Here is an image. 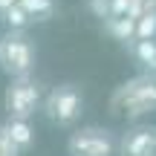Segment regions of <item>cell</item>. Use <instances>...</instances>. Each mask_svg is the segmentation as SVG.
Segmentation results:
<instances>
[{"instance_id":"6da1fadb","label":"cell","mask_w":156,"mask_h":156,"mask_svg":"<svg viewBox=\"0 0 156 156\" xmlns=\"http://www.w3.org/2000/svg\"><path fill=\"white\" fill-rule=\"evenodd\" d=\"M113 110L127 119H139L156 110V75H136L113 93Z\"/></svg>"},{"instance_id":"5b68a950","label":"cell","mask_w":156,"mask_h":156,"mask_svg":"<svg viewBox=\"0 0 156 156\" xmlns=\"http://www.w3.org/2000/svg\"><path fill=\"white\" fill-rule=\"evenodd\" d=\"M69 147V156H113L116 153V142L107 130H98V127H84V130H75L67 142Z\"/></svg>"},{"instance_id":"7c38bea8","label":"cell","mask_w":156,"mask_h":156,"mask_svg":"<svg viewBox=\"0 0 156 156\" xmlns=\"http://www.w3.org/2000/svg\"><path fill=\"white\" fill-rule=\"evenodd\" d=\"M20 6L29 12V17H49L52 15V9H55V3L52 0H20Z\"/></svg>"},{"instance_id":"ba28073f","label":"cell","mask_w":156,"mask_h":156,"mask_svg":"<svg viewBox=\"0 0 156 156\" xmlns=\"http://www.w3.org/2000/svg\"><path fill=\"white\" fill-rule=\"evenodd\" d=\"M107 29H110V35H116L119 41H130V38H136V17H130V15L110 17V20H107Z\"/></svg>"},{"instance_id":"8fae6325","label":"cell","mask_w":156,"mask_h":156,"mask_svg":"<svg viewBox=\"0 0 156 156\" xmlns=\"http://www.w3.org/2000/svg\"><path fill=\"white\" fill-rule=\"evenodd\" d=\"M3 17H6V23H9L12 29H23V26H26L29 20H32V17H29V12H26V9L20 6V0H17L15 6H9V9L3 12Z\"/></svg>"},{"instance_id":"5bb4252c","label":"cell","mask_w":156,"mask_h":156,"mask_svg":"<svg viewBox=\"0 0 156 156\" xmlns=\"http://www.w3.org/2000/svg\"><path fill=\"white\" fill-rule=\"evenodd\" d=\"M15 3H17V0H0V12H6L9 6H15Z\"/></svg>"},{"instance_id":"4fadbf2b","label":"cell","mask_w":156,"mask_h":156,"mask_svg":"<svg viewBox=\"0 0 156 156\" xmlns=\"http://www.w3.org/2000/svg\"><path fill=\"white\" fill-rule=\"evenodd\" d=\"M0 156H17V147L9 142V136H6L3 127H0Z\"/></svg>"},{"instance_id":"3957f363","label":"cell","mask_w":156,"mask_h":156,"mask_svg":"<svg viewBox=\"0 0 156 156\" xmlns=\"http://www.w3.org/2000/svg\"><path fill=\"white\" fill-rule=\"evenodd\" d=\"M3 107L9 119H32L35 110L41 107V87L29 75L12 78V84L3 93Z\"/></svg>"},{"instance_id":"277c9868","label":"cell","mask_w":156,"mask_h":156,"mask_svg":"<svg viewBox=\"0 0 156 156\" xmlns=\"http://www.w3.org/2000/svg\"><path fill=\"white\" fill-rule=\"evenodd\" d=\"M81 93L73 87V84H64V87H55L49 95H46V116L55 124H73L78 116H81Z\"/></svg>"},{"instance_id":"30bf717a","label":"cell","mask_w":156,"mask_h":156,"mask_svg":"<svg viewBox=\"0 0 156 156\" xmlns=\"http://www.w3.org/2000/svg\"><path fill=\"white\" fill-rule=\"evenodd\" d=\"M133 52H136V58H139V64H145L147 69H153V73H156V38L136 41Z\"/></svg>"},{"instance_id":"9c48e42d","label":"cell","mask_w":156,"mask_h":156,"mask_svg":"<svg viewBox=\"0 0 156 156\" xmlns=\"http://www.w3.org/2000/svg\"><path fill=\"white\" fill-rule=\"evenodd\" d=\"M156 38V9H145L136 17V41Z\"/></svg>"},{"instance_id":"8992f818","label":"cell","mask_w":156,"mask_h":156,"mask_svg":"<svg viewBox=\"0 0 156 156\" xmlns=\"http://www.w3.org/2000/svg\"><path fill=\"white\" fill-rule=\"evenodd\" d=\"M122 156H156V127H136L119 142Z\"/></svg>"},{"instance_id":"7a4b0ae2","label":"cell","mask_w":156,"mask_h":156,"mask_svg":"<svg viewBox=\"0 0 156 156\" xmlns=\"http://www.w3.org/2000/svg\"><path fill=\"white\" fill-rule=\"evenodd\" d=\"M35 67V46L20 29H12L0 38V69L12 78L29 75Z\"/></svg>"},{"instance_id":"52a82bcc","label":"cell","mask_w":156,"mask_h":156,"mask_svg":"<svg viewBox=\"0 0 156 156\" xmlns=\"http://www.w3.org/2000/svg\"><path fill=\"white\" fill-rule=\"evenodd\" d=\"M3 130H6L9 142L17 147V151H26V147H32L35 133H32V127H29V119H9V122L3 124Z\"/></svg>"}]
</instances>
